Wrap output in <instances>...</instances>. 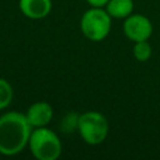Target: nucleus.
Returning <instances> with one entry per match:
<instances>
[{"mask_svg": "<svg viewBox=\"0 0 160 160\" xmlns=\"http://www.w3.org/2000/svg\"><path fill=\"white\" fill-rule=\"evenodd\" d=\"M32 126L25 114L9 111L0 116V154L12 156L29 144Z\"/></svg>", "mask_w": 160, "mask_h": 160, "instance_id": "f257e3e1", "label": "nucleus"}, {"mask_svg": "<svg viewBox=\"0 0 160 160\" xmlns=\"http://www.w3.org/2000/svg\"><path fill=\"white\" fill-rule=\"evenodd\" d=\"M28 145L38 160H56L61 154L60 139L52 130L45 126L35 128L31 131Z\"/></svg>", "mask_w": 160, "mask_h": 160, "instance_id": "f03ea898", "label": "nucleus"}, {"mask_svg": "<svg viewBox=\"0 0 160 160\" xmlns=\"http://www.w3.org/2000/svg\"><path fill=\"white\" fill-rule=\"evenodd\" d=\"M78 129L85 142L98 145L106 139L109 124L102 114L98 111H85L78 116Z\"/></svg>", "mask_w": 160, "mask_h": 160, "instance_id": "7ed1b4c3", "label": "nucleus"}, {"mask_svg": "<svg viewBox=\"0 0 160 160\" xmlns=\"http://www.w3.org/2000/svg\"><path fill=\"white\" fill-rule=\"evenodd\" d=\"M111 16L102 8H91L81 18L80 29L91 41L104 40L111 28Z\"/></svg>", "mask_w": 160, "mask_h": 160, "instance_id": "20e7f679", "label": "nucleus"}, {"mask_svg": "<svg viewBox=\"0 0 160 160\" xmlns=\"http://www.w3.org/2000/svg\"><path fill=\"white\" fill-rule=\"evenodd\" d=\"M122 28H124L125 35L134 42L148 40L152 32V25L150 20L146 16L140 14L128 16L126 20L124 21Z\"/></svg>", "mask_w": 160, "mask_h": 160, "instance_id": "39448f33", "label": "nucleus"}, {"mask_svg": "<svg viewBox=\"0 0 160 160\" xmlns=\"http://www.w3.org/2000/svg\"><path fill=\"white\" fill-rule=\"evenodd\" d=\"M25 115H26L28 121L34 129V128L46 126L51 121L54 111L50 104L45 101H36L32 105H30Z\"/></svg>", "mask_w": 160, "mask_h": 160, "instance_id": "423d86ee", "label": "nucleus"}, {"mask_svg": "<svg viewBox=\"0 0 160 160\" xmlns=\"http://www.w3.org/2000/svg\"><path fill=\"white\" fill-rule=\"evenodd\" d=\"M19 8L29 19H42L51 10V0H20Z\"/></svg>", "mask_w": 160, "mask_h": 160, "instance_id": "0eeeda50", "label": "nucleus"}, {"mask_svg": "<svg viewBox=\"0 0 160 160\" xmlns=\"http://www.w3.org/2000/svg\"><path fill=\"white\" fill-rule=\"evenodd\" d=\"M134 9L132 0H109L106 4V11L112 18H128Z\"/></svg>", "mask_w": 160, "mask_h": 160, "instance_id": "6e6552de", "label": "nucleus"}, {"mask_svg": "<svg viewBox=\"0 0 160 160\" xmlns=\"http://www.w3.org/2000/svg\"><path fill=\"white\" fill-rule=\"evenodd\" d=\"M14 91L9 81L0 78V110L8 108L12 100Z\"/></svg>", "mask_w": 160, "mask_h": 160, "instance_id": "1a4fd4ad", "label": "nucleus"}, {"mask_svg": "<svg viewBox=\"0 0 160 160\" xmlns=\"http://www.w3.org/2000/svg\"><path fill=\"white\" fill-rule=\"evenodd\" d=\"M132 51H134V56L139 61H146L151 56V46L146 40L136 41Z\"/></svg>", "mask_w": 160, "mask_h": 160, "instance_id": "9d476101", "label": "nucleus"}, {"mask_svg": "<svg viewBox=\"0 0 160 160\" xmlns=\"http://www.w3.org/2000/svg\"><path fill=\"white\" fill-rule=\"evenodd\" d=\"M86 1L94 8H102L106 6V4L109 2V0H86Z\"/></svg>", "mask_w": 160, "mask_h": 160, "instance_id": "9b49d317", "label": "nucleus"}]
</instances>
